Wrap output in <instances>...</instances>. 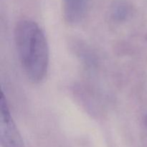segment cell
<instances>
[{
    "label": "cell",
    "instance_id": "cell-1",
    "mask_svg": "<svg viewBox=\"0 0 147 147\" xmlns=\"http://www.w3.org/2000/svg\"><path fill=\"white\" fill-rule=\"evenodd\" d=\"M17 55L24 73L32 83H38L47 75L49 48L40 26L32 20L19 22L14 30Z\"/></svg>",
    "mask_w": 147,
    "mask_h": 147
},
{
    "label": "cell",
    "instance_id": "cell-2",
    "mask_svg": "<svg viewBox=\"0 0 147 147\" xmlns=\"http://www.w3.org/2000/svg\"><path fill=\"white\" fill-rule=\"evenodd\" d=\"M0 141L2 147H25L2 92L0 98Z\"/></svg>",
    "mask_w": 147,
    "mask_h": 147
},
{
    "label": "cell",
    "instance_id": "cell-3",
    "mask_svg": "<svg viewBox=\"0 0 147 147\" xmlns=\"http://www.w3.org/2000/svg\"><path fill=\"white\" fill-rule=\"evenodd\" d=\"M88 0H63L65 20L70 24L80 22L84 17Z\"/></svg>",
    "mask_w": 147,
    "mask_h": 147
},
{
    "label": "cell",
    "instance_id": "cell-4",
    "mask_svg": "<svg viewBox=\"0 0 147 147\" xmlns=\"http://www.w3.org/2000/svg\"><path fill=\"white\" fill-rule=\"evenodd\" d=\"M129 12V8L127 4L121 1H117L112 8V14L116 20H121L126 18Z\"/></svg>",
    "mask_w": 147,
    "mask_h": 147
}]
</instances>
